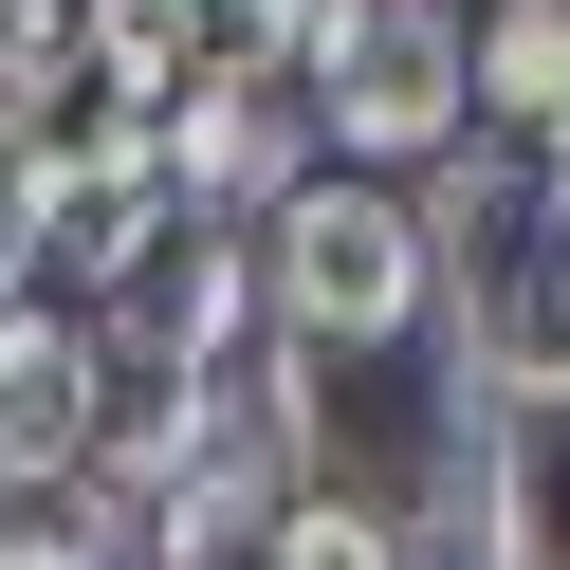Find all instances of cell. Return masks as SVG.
Returning <instances> with one entry per match:
<instances>
[{
	"instance_id": "obj_1",
	"label": "cell",
	"mask_w": 570,
	"mask_h": 570,
	"mask_svg": "<svg viewBox=\"0 0 570 570\" xmlns=\"http://www.w3.org/2000/svg\"><path fill=\"white\" fill-rule=\"evenodd\" d=\"M295 111H313V148H350V166H442L460 111H479L460 0H332L313 56H295Z\"/></svg>"
},
{
	"instance_id": "obj_2",
	"label": "cell",
	"mask_w": 570,
	"mask_h": 570,
	"mask_svg": "<svg viewBox=\"0 0 570 570\" xmlns=\"http://www.w3.org/2000/svg\"><path fill=\"white\" fill-rule=\"evenodd\" d=\"M442 295V258H423V222L386 185H295L258 222V313H276V350H405V313Z\"/></svg>"
},
{
	"instance_id": "obj_3",
	"label": "cell",
	"mask_w": 570,
	"mask_h": 570,
	"mask_svg": "<svg viewBox=\"0 0 570 570\" xmlns=\"http://www.w3.org/2000/svg\"><path fill=\"white\" fill-rule=\"evenodd\" d=\"M148 148H166V203H185V222H276V203L313 185V111H295L276 56H203Z\"/></svg>"
},
{
	"instance_id": "obj_4",
	"label": "cell",
	"mask_w": 570,
	"mask_h": 570,
	"mask_svg": "<svg viewBox=\"0 0 570 570\" xmlns=\"http://www.w3.org/2000/svg\"><path fill=\"white\" fill-rule=\"evenodd\" d=\"M92 350H111V386H203V368H239V350H258V239L166 222L148 258L92 295Z\"/></svg>"
},
{
	"instance_id": "obj_5",
	"label": "cell",
	"mask_w": 570,
	"mask_h": 570,
	"mask_svg": "<svg viewBox=\"0 0 570 570\" xmlns=\"http://www.w3.org/2000/svg\"><path fill=\"white\" fill-rule=\"evenodd\" d=\"M166 222H185V203H166V148H148V129H111V148H38V166H19V276H38L56 313H92Z\"/></svg>"
},
{
	"instance_id": "obj_6",
	"label": "cell",
	"mask_w": 570,
	"mask_h": 570,
	"mask_svg": "<svg viewBox=\"0 0 570 570\" xmlns=\"http://www.w3.org/2000/svg\"><path fill=\"white\" fill-rule=\"evenodd\" d=\"M92 423H111V350H92V313L0 295V497H19V515H38V497H75Z\"/></svg>"
},
{
	"instance_id": "obj_7",
	"label": "cell",
	"mask_w": 570,
	"mask_h": 570,
	"mask_svg": "<svg viewBox=\"0 0 570 570\" xmlns=\"http://www.w3.org/2000/svg\"><path fill=\"white\" fill-rule=\"evenodd\" d=\"M460 405H515V423H570V239H497L479 295H460Z\"/></svg>"
},
{
	"instance_id": "obj_8",
	"label": "cell",
	"mask_w": 570,
	"mask_h": 570,
	"mask_svg": "<svg viewBox=\"0 0 570 570\" xmlns=\"http://www.w3.org/2000/svg\"><path fill=\"white\" fill-rule=\"evenodd\" d=\"M460 38H479V111L533 129V148H570V0H479Z\"/></svg>"
},
{
	"instance_id": "obj_9",
	"label": "cell",
	"mask_w": 570,
	"mask_h": 570,
	"mask_svg": "<svg viewBox=\"0 0 570 570\" xmlns=\"http://www.w3.org/2000/svg\"><path fill=\"white\" fill-rule=\"evenodd\" d=\"M258 570H423V552H405V533L368 515V497L295 479V497H276V533H258Z\"/></svg>"
},
{
	"instance_id": "obj_10",
	"label": "cell",
	"mask_w": 570,
	"mask_h": 570,
	"mask_svg": "<svg viewBox=\"0 0 570 570\" xmlns=\"http://www.w3.org/2000/svg\"><path fill=\"white\" fill-rule=\"evenodd\" d=\"M203 19H222V56H276V75H295V56H313V19H332V0H203Z\"/></svg>"
},
{
	"instance_id": "obj_11",
	"label": "cell",
	"mask_w": 570,
	"mask_h": 570,
	"mask_svg": "<svg viewBox=\"0 0 570 570\" xmlns=\"http://www.w3.org/2000/svg\"><path fill=\"white\" fill-rule=\"evenodd\" d=\"M0 570H111V552H75V515H0Z\"/></svg>"
},
{
	"instance_id": "obj_12",
	"label": "cell",
	"mask_w": 570,
	"mask_h": 570,
	"mask_svg": "<svg viewBox=\"0 0 570 570\" xmlns=\"http://www.w3.org/2000/svg\"><path fill=\"white\" fill-rule=\"evenodd\" d=\"M533 222H552V239H570V148H552V185H533Z\"/></svg>"
}]
</instances>
